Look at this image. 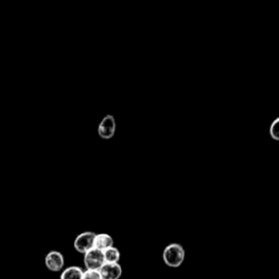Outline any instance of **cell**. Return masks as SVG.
Masks as SVG:
<instances>
[{
    "label": "cell",
    "instance_id": "30bf717a",
    "mask_svg": "<svg viewBox=\"0 0 279 279\" xmlns=\"http://www.w3.org/2000/svg\"><path fill=\"white\" fill-rule=\"evenodd\" d=\"M269 134L273 140L279 142V117L276 118L269 127Z\"/></svg>",
    "mask_w": 279,
    "mask_h": 279
},
{
    "label": "cell",
    "instance_id": "9c48e42d",
    "mask_svg": "<svg viewBox=\"0 0 279 279\" xmlns=\"http://www.w3.org/2000/svg\"><path fill=\"white\" fill-rule=\"evenodd\" d=\"M105 263H119L120 261V251L116 246H111L104 251Z\"/></svg>",
    "mask_w": 279,
    "mask_h": 279
},
{
    "label": "cell",
    "instance_id": "5b68a950",
    "mask_svg": "<svg viewBox=\"0 0 279 279\" xmlns=\"http://www.w3.org/2000/svg\"><path fill=\"white\" fill-rule=\"evenodd\" d=\"M97 133L104 140H110L116 133V120L112 115H106L99 125Z\"/></svg>",
    "mask_w": 279,
    "mask_h": 279
},
{
    "label": "cell",
    "instance_id": "52a82bcc",
    "mask_svg": "<svg viewBox=\"0 0 279 279\" xmlns=\"http://www.w3.org/2000/svg\"><path fill=\"white\" fill-rule=\"evenodd\" d=\"M114 246V239L108 233H96L94 240V247L97 250L105 251L107 249Z\"/></svg>",
    "mask_w": 279,
    "mask_h": 279
},
{
    "label": "cell",
    "instance_id": "6da1fadb",
    "mask_svg": "<svg viewBox=\"0 0 279 279\" xmlns=\"http://www.w3.org/2000/svg\"><path fill=\"white\" fill-rule=\"evenodd\" d=\"M185 259L184 247L179 243H170L164 249L163 260L164 263L170 268H178Z\"/></svg>",
    "mask_w": 279,
    "mask_h": 279
},
{
    "label": "cell",
    "instance_id": "3957f363",
    "mask_svg": "<svg viewBox=\"0 0 279 279\" xmlns=\"http://www.w3.org/2000/svg\"><path fill=\"white\" fill-rule=\"evenodd\" d=\"M83 263H84V266L86 269L100 270L105 264L104 252L93 247L92 250H89L84 254Z\"/></svg>",
    "mask_w": 279,
    "mask_h": 279
},
{
    "label": "cell",
    "instance_id": "ba28073f",
    "mask_svg": "<svg viewBox=\"0 0 279 279\" xmlns=\"http://www.w3.org/2000/svg\"><path fill=\"white\" fill-rule=\"evenodd\" d=\"M83 270L79 266H69L65 268L60 275V279H83Z\"/></svg>",
    "mask_w": 279,
    "mask_h": 279
},
{
    "label": "cell",
    "instance_id": "8992f818",
    "mask_svg": "<svg viewBox=\"0 0 279 279\" xmlns=\"http://www.w3.org/2000/svg\"><path fill=\"white\" fill-rule=\"evenodd\" d=\"M102 279H120L122 275V267L119 263H105L100 269Z\"/></svg>",
    "mask_w": 279,
    "mask_h": 279
},
{
    "label": "cell",
    "instance_id": "8fae6325",
    "mask_svg": "<svg viewBox=\"0 0 279 279\" xmlns=\"http://www.w3.org/2000/svg\"><path fill=\"white\" fill-rule=\"evenodd\" d=\"M83 279H102L100 270L85 269L83 273Z\"/></svg>",
    "mask_w": 279,
    "mask_h": 279
},
{
    "label": "cell",
    "instance_id": "277c9868",
    "mask_svg": "<svg viewBox=\"0 0 279 279\" xmlns=\"http://www.w3.org/2000/svg\"><path fill=\"white\" fill-rule=\"evenodd\" d=\"M45 266L50 271L58 273L65 269V256L61 252L52 250L45 256Z\"/></svg>",
    "mask_w": 279,
    "mask_h": 279
},
{
    "label": "cell",
    "instance_id": "7a4b0ae2",
    "mask_svg": "<svg viewBox=\"0 0 279 279\" xmlns=\"http://www.w3.org/2000/svg\"><path fill=\"white\" fill-rule=\"evenodd\" d=\"M96 233L93 231H84L75 237L73 241L74 250L84 255L89 250L94 247V240Z\"/></svg>",
    "mask_w": 279,
    "mask_h": 279
}]
</instances>
